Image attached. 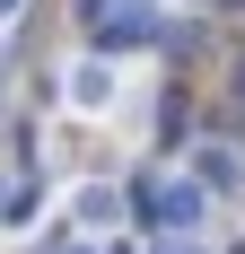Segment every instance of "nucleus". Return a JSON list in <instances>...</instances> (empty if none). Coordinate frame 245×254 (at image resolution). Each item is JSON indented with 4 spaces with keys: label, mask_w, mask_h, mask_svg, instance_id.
I'll return each instance as SVG.
<instances>
[{
    "label": "nucleus",
    "mask_w": 245,
    "mask_h": 254,
    "mask_svg": "<svg viewBox=\"0 0 245 254\" xmlns=\"http://www.w3.org/2000/svg\"><path fill=\"white\" fill-rule=\"evenodd\" d=\"M0 9H18V0H0Z\"/></svg>",
    "instance_id": "nucleus-1"
}]
</instances>
